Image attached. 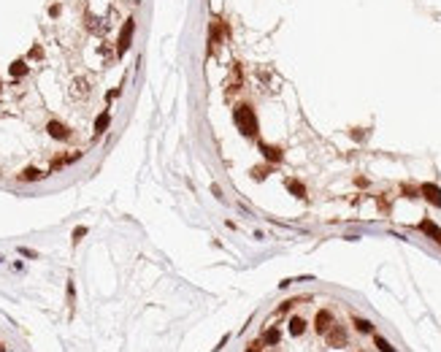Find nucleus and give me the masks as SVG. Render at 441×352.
<instances>
[{
  "mask_svg": "<svg viewBox=\"0 0 441 352\" xmlns=\"http://www.w3.org/2000/svg\"><path fill=\"white\" fill-rule=\"evenodd\" d=\"M233 122H236V128H238L241 136L257 138V117H255V111H252V106L238 103L236 109H233Z\"/></svg>",
  "mask_w": 441,
  "mask_h": 352,
  "instance_id": "nucleus-1",
  "label": "nucleus"
},
{
  "mask_svg": "<svg viewBox=\"0 0 441 352\" xmlns=\"http://www.w3.org/2000/svg\"><path fill=\"white\" fill-rule=\"evenodd\" d=\"M133 33H136V19H125L122 30H119V38H117V55H125L133 44Z\"/></svg>",
  "mask_w": 441,
  "mask_h": 352,
  "instance_id": "nucleus-2",
  "label": "nucleus"
},
{
  "mask_svg": "<svg viewBox=\"0 0 441 352\" xmlns=\"http://www.w3.org/2000/svg\"><path fill=\"white\" fill-rule=\"evenodd\" d=\"M419 195L425 198L430 206H436V209H441V187L438 184H433V182H425L422 187H419Z\"/></svg>",
  "mask_w": 441,
  "mask_h": 352,
  "instance_id": "nucleus-3",
  "label": "nucleus"
},
{
  "mask_svg": "<svg viewBox=\"0 0 441 352\" xmlns=\"http://www.w3.org/2000/svg\"><path fill=\"white\" fill-rule=\"evenodd\" d=\"M327 344L330 347H346V341H349V336H346V330H344V325H333L330 330H327Z\"/></svg>",
  "mask_w": 441,
  "mask_h": 352,
  "instance_id": "nucleus-4",
  "label": "nucleus"
},
{
  "mask_svg": "<svg viewBox=\"0 0 441 352\" xmlns=\"http://www.w3.org/2000/svg\"><path fill=\"white\" fill-rule=\"evenodd\" d=\"M333 325H336V322H333V314H330V311H327V309H319L317 317H314V328H317V333H327Z\"/></svg>",
  "mask_w": 441,
  "mask_h": 352,
  "instance_id": "nucleus-5",
  "label": "nucleus"
},
{
  "mask_svg": "<svg viewBox=\"0 0 441 352\" xmlns=\"http://www.w3.org/2000/svg\"><path fill=\"white\" fill-rule=\"evenodd\" d=\"M46 133H49L52 138H57V141H65V138H71V130L68 125H63L60 119H52L49 125H46Z\"/></svg>",
  "mask_w": 441,
  "mask_h": 352,
  "instance_id": "nucleus-6",
  "label": "nucleus"
},
{
  "mask_svg": "<svg viewBox=\"0 0 441 352\" xmlns=\"http://www.w3.org/2000/svg\"><path fill=\"white\" fill-rule=\"evenodd\" d=\"M260 152H263V157H265L268 163H273V165L282 163V157H284L282 149H279V147H271V144H260Z\"/></svg>",
  "mask_w": 441,
  "mask_h": 352,
  "instance_id": "nucleus-7",
  "label": "nucleus"
},
{
  "mask_svg": "<svg viewBox=\"0 0 441 352\" xmlns=\"http://www.w3.org/2000/svg\"><path fill=\"white\" fill-rule=\"evenodd\" d=\"M284 187H287V192H290V195L300 198V201L306 198V187H303V182H298V179H287Z\"/></svg>",
  "mask_w": 441,
  "mask_h": 352,
  "instance_id": "nucleus-8",
  "label": "nucleus"
},
{
  "mask_svg": "<svg viewBox=\"0 0 441 352\" xmlns=\"http://www.w3.org/2000/svg\"><path fill=\"white\" fill-rule=\"evenodd\" d=\"M419 230H422V233H427L430 238H436V241L441 238V228H438L436 222H430V220H422V222H419Z\"/></svg>",
  "mask_w": 441,
  "mask_h": 352,
  "instance_id": "nucleus-9",
  "label": "nucleus"
},
{
  "mask_svg": "<svg viewBox=\"0 0 441 352\" xmlns=\"http://www.w3.org/2000/svg\"><path fill=\"white\" fill-rule=\"evenodd\" d=\"M303 330H306V320L303 317H292L290 320V333L292 336H303Z\"/></svg>",
  "mask_w": 441,
  "mask_h": 352,
  "instance_id": "nucleus-10",
  "label": "nucleus"
},
{
  "mask_svg": "<svg viewBox=\"0 0 441 352\" xmlns=\"http://www.w3.org/2000/svg\"><path fill=\"white\" fill-rule=\"evenodd\" d=\"M28 63L25 60H17V63H11V76H17V79H22V76H28Z\"/></svg>",
  "mask_w": 441,
  "mask_h": 352,
  "instance_id": "nucleus-11",
  "label": "nucleus"
},
{
  "mask_svg": "<svg viewBox=\"0 0 441 352\" xmlns=\"http://www.w3.org/2000/svg\"><path fill=\"white\" fill-rule=\"evenodd\" d=\"M109 125H111V114H109V111H103V114H100V117L95 119V133L100 136V133H103L106 128H109Z\"/></svg>",
  "mask_w": 441,
  "mask_h": 352,
  "instance_id": "nucleus-12",
  "label": "nucleus"
},
{
  "mask_svg": "<svg viewBox=\"0 0 441 352\" xmlns=\"http://www.w3.org/2000/svg\"><path fill=\"white\" fill-rule=\"evenodd\" d=\"M87 28H90L92 33H103V30H106V25H103V19H98V17L87 14Z\"/></svg>",
  "mask_w": 441,
  "mask_h": 352,
  "instance_id": "nucleus-13",
  "label": "nucleus"
},
{
  "mask_svg": "<svg viewBox=\"0 0 441 352\" xmlns=\"http://www.w3.org/2000/svg\"><path fill=\"white\" fill-rule=\"evenodd\" d=\"M41 176H44V174H41L38 168H33V165H30V168H25L22 174H19V179H22V182H36V179H41Z\"/></svg>",
  "mask_w": 441,
  "mask_h": 352,
  "instance_id": "nucleus-14",
  "label": "nucleus"
},
{
  "mask_svg": "<svg viewBox=\"0 0 441 352\" xmlns=\"http://www.w3.org/2000/svg\"><path fill=\"white\" fill-rule=\"evenodd\" d=\"M268 171H271V165H255V168H252V176H255L257 182H263V179L268 176Z\"/></svg>",
  "mask_w": 441,
  "mask_h": 352,
  "instance_id": "nucleus-15",
  "label": "nucleus"
},
{
  "mask_svg": "<svg viewBox=\"0 0 441 352\" xmlns=\"http://www.w3.org/2000/svg\"><path fill=\"white\" fill-rule=\"evenodd\" d=\"M279 336H282V333H279V328H268V330H265V336H263V341L265 344H276Z\"/></svg>",
  "mask_w": 441,
  "mask_h": 352,
  "instance_id": "nucleus-16",
  "label": "nucleus"
},
{
  "mask_svg": "<svg viewBox=\"0 0 441 352\" xmlns=\"http://www.w3.org/2000/svg\"><path fill=\"white\" fill-rule=\"evenodd\" d=\"M373 341H376L379 352H395V347H392V344L387 341V338H382V336H376V338H373Z\"/></svg>",
  "mask_w": 441,
  "mask_h": 352,
  "instance_id": "nucleus-17",
  "label": "nucleus"
},
{
  "mask_svg": "<svg viewBox=\"0 0 441 352\" xmlns=\"http://www.w3.org/2000/svg\"><path fill=\"white\" fill-rule=\"evenodd\" d=\"M355 328L360 330V333H371V330H373V325H371L368 320H360V317H355Z\"/></svg>",
  "mask_w": 441,
  "mask_h": 352,
  "instance_id": "nucleus-18",
  "label": "nucleus"
},
{
  "mask_svg": "<svg viewBox=\"0 0 441 352\" xmlns=\"http://www.w3.org/2000/svg\"><path fill=\"white\" fill-rule=\"evenodd\" d=\"M73 87H76L79 95H87V90H90V87H87V79H76V82H73Z\"/></svg>",
  "mask_w": 441,
  "mask_h": 352,
  "instance_id": "nucleus-19",
  "label": "nucleus"
},
{
  "mask_svg": "<svg viewBox=\"0 0 441 352\" xmlns=\"http://www.w3.org/2000/svg\"><path fill=\"white\" fill-rule=\"evenodd\" d=\"M82 236H87V228H84V225H82V228H76V230H73V244H79V241H82Z\"/></svg>",
  "mask_w": 441,
  "mask_h": 352,
  "instance_id": "nucleus-20",
  "label": "nucleus"
},
{
  "mask_svg": "<svg viewBox=\"0 0 441 352\" xmlns=\"http://www.w3.org/2000/svg\"><path fill=\"white\" fill-rule=\"evenodd\" d=\"M295 303H298V301H295V298H292V301H284V303H282V306H279V311H290L292 306H295Z\"/></svg>",
  "mask_w": 441,
  "mask_h": 352,
  "instance_id": "nucleus-21",
  "label": "nucleus"
},
{
  "mask_svg": "<svg viewBox=\"0 0 441 352\" xmlns=\"http://www.w3.org/2000/svg\"><path fill=\"white\" fill-rule=\"evenodd\" d=\"M41 55H44L41 46H33V49H30V57H41Z\"/></svg>",
  "mask_w": 441,
  "mask_h": 352,
  "instance_id": "nucleus-22",
  "label": "nucleus"
},
{
  "mask_svg": "<svg viewBox=\"0 0 441 352\" xmlns=\"http://www.w3.org/2000/svg\"><path fill=\"white\" fill-rule=\"evenodd\" d=\"M403 192H406V198H417V190L414 187H403Z\"/></svg>",
  "mask_w": 441,
  "mask_h": 352,
  "instance_id": "nucleus-23",
  "label": "nucleus"
},
{
  "mask_svg": "<svg viewBox=\"0 0 441 352\" xmlns=\"http://www.w3.org/2000/svg\"><path fill=\"white\" fill-rule=\"evenodd\" d=\"M246 352H260V344H257V341H255V344H249V349H246Z\"/></svg>",
  "mask_w": 441,
  "mask_h": 352,
  "instance_id": "nucleus-24",
  "label": "nucleus"
},
{
  "mask_svg": "<svg viewBox=\"0 0 441 352\" xmlns=\"http://www.w3.org/2000/svg\"><path fill=\"white\" fill-rule=\"evenodd\" d=\"M0 352H3V344H0Z\"/></svg>",
  "mask_w": 441,
  "mask_h": 352,
  "instance_id": "nucleus-25",
  "label": "nucleus"
},
{
  "mask_svg": "<svg viewBox=\"0 0 441 352\" xmlns=\"http://www.w3.org/2000/svg\"><path fill=\"white\" fill-rule=\"evenodd\" d=\"M438 244H441V238H438Z\"/></svg>",
  "mask_w": 441,
  "mask_h": 352,
  "instance_id": "nucleus-26",
  "label": "nucleus"
},
{
  "mask_svg": "<svg viewBox=\"0 0 441 352\" xmlns=\"http://www.w3.org/2000/svg\"><path fill=\"white\" fill-rule=\"evenodd\" d=\"M0 87H3V84H0Z\"/></svg>",
  "mask_w": 441,
  "mask_h": 352,
  "instance_id": "nucleus-27",
  "label": "nucleus"
}]
</instances>
